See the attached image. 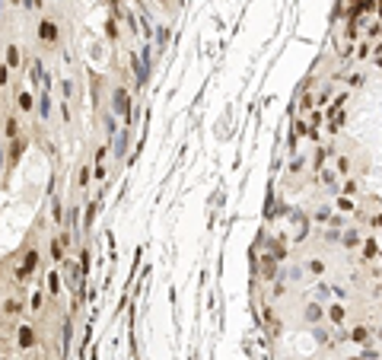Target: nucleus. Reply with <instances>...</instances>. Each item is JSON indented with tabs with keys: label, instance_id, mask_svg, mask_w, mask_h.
Here are the masks:
<instances>
[{
	"label": "nucleus",
	"instance_id": "obj_7",
	"mask_svg": "<svg viewBox=\"0 0 382 360\" xmlns=\"http://www.w3.org/2000/svg\"><path fill=\"white\" fill-rule=\"evenodd\" d=\"M22 309H26V303L20 300V296H6V300L0 303V312H4L6 319H20Z\"/></svg>",
	"mask_w": 382,
	"mask_h": 360
},
{
	"label": "nucleus",
	"instance_id": "obj_29",
	"mask_svg": "<svg viewBox=\"0 0 382 360\" xmlns=\"http://www.w3.org/2000/svg\"><path fill=\"white\" fill-rule=\"evenodd\" d=\"M338 172L347 179V172H350V160H347V156H338Z\"/></svg>",
	"mask_w": 382,
	"mask_h": 360
},
{
	"label": "nucleus",
	"instance_id": "obj_23",
	"mask_svg": "<svg viewBox=\"0 0 382 360\" xmlns=\"http://www.w3.org/2000/svg\"><path fill=\"white\" fill-rule=\"evenodd\" d=\"M306 271H309L312 277H322V274H325V261H322V258H309V261H306Z\"/></svg>",
	"mask_w": 382,
	"mask_h": 360
},
{
	"label": "nucleus",
	"instance_id": "obj_36",
	"mask_svg": "<svg viewBox=\"0 0 382 360\" xmlns=\"http://www.w3.org/2000/svg\"><path fill=\"white\" fill-rule=\"evenodd\" d=\"M0 13H4V0H0Z\"/></svg>",
	"mask_w": 382,
	"mask_h": 360
},
{
	"label": "nucleus",
	"instance_id": "obj_11",
	"mask_svg": "<svg viewBox=\"0 0 382 360\" xmlns=\"http://www.w3.org/2000/svg\"><path fill=\"white\" fill-rule=\"evenodd\" d=\"M370 338H372L370 325H354L350 331H347V341H354V344H370Z\"/></svg>",
	"mask_w": 382,
	"mask_h": 360
},
{
	"label": "nucleus",
	"instance_id": "obj_2",
	"mask_svg": "<svg viewBox=\"0 0 382 360\" xmlns=\"http://www.w3.org/2000/svg\"><path fill=\"white\" fill-rule=\"evenodd\" d=\"M38 42H42V45H58V42H60V26L54 23V20H48V16H45V20H42L38 23Z\"/></svg>",
	"mask_w": 382,
	"mask_h": 360
},
{
	"label": "nucleus",
	"instance_id": "obj_10",
	"mask_svg": "<svg viewBox=\"0 0 382 360\" xmlns=\"http://www.w3.org/2000/svg\"><path fill=\"white\" fill-rule=\"evenodd\" d=\"M48 258L54 261V265H60V261L67 258V249H64V242H60V236H58V233L51 236V245H48Z\"/></svg>",
	"mask_w": 382,
	"mask_h": 360
},
{
	"label": "nucleus",
	"instance_id": "obj_35",
	"mask_svg": "<svg viewBox=\"0 0 382 360\" xmlns=\"http://www.w3.org/2000/svg\"><path fill=\"white\" fill-rule=\"evenodd\" d=\"M350 360H363V354H357V357H350Z\"/></svg>",
	"mask_w": 382,
	"mask_h": 360
},
{
	"label": "nucleus",
	"instance_id": "obj_21",
	"mask_svg": "<svg viewBox=\"0 0 382 360\" xmlns=\"http://www.w3.org/2000/svg\"><path fill=\"white\" fill-rule=\"evenodd\" d=\"M26 309H32V312L45 309V293H42V290H32V293H29V306H26Z\"/></svg>",
	"mask_w": 382,
	"mask_h": 360
},
{
	"label": "nucleus",
	"instance_id": "obj_6",
	"mask_svg": "<svg viewBox=\"0 0 382 360\" xmlns=\"http://www.w3.org/2000/svg\"><path fill=\"white\" fill-rule=\"evenodd\" d=\"M16 112H22V115H32V112H36V93H29V90H16Z\"/></svg>",
	"mask_w": 382,
	"mask_h": 360
},
{
	"label": "nucleus",
	"instance_id": "obj_28",
	"mask_svg": "<svg viewBox=\"0 0 382 360\" xmlns=\"http://www.w3.org/2000/svg\"><path fill=\"white\" fill-rule=\"evenodd\" d=\"M106 131H108V137H115L118 131H121V128L115 125V115H106Z\"/></svg>",
	"mask_w": 382,
	"mask_h": 360
},
{
	"label": "nucleus",
	"instance_id": "obj_8",
	"mask_svg": "<svg viewBox=\"0 0 382 360\" xmlns=\"http://www.w3.org/2000/svg\"><path fill=\"white\" fill-rule=\"evenodd\" d=\"M90 182H92V166H90V160H83L80 166H76L74 185H76V191H86V188H90Z\"/></svg>",
	"mask_w": 382,
	"mask_h": 360
},
{
	"label": "nucleus",
	"instance_id": "obj_20",
	"mask_svg": "<svg viewBox=\"0 0 382 360\" xmlns=\"http://www.w3.org/2000/svg\"><path fill=\"white\" fill-rule=\"evenodd\" d=\"M166 45H169V26L166 23H160V32H156V55H162V51H166Z\"/></svg>",
	"mask_w": 382,
	"mask_h": 360
},
{
	"label": "nucleus",
	"instance_id": "obj_22",
	"mask_svg": "<svg viewBox=\"0 0 382 360\" xmlns=\"http://www.w3.org/2000/svg\"><path fill=\"white\" fill-rule=\"evenodd\" d=\"M108 150H112L108 144H99V147H96V153H92V166H106V160H108Z\"/></svg>",
	"mask_w": 382,
	"mask_h": 360
},
{
	"label": "nucleus",
	"instance_id": "obj_27",
	"mask_svg": "<svg viewBox=\"0 0 382 360\" xmlns=\"http://www.w3.org/2000/svg\"><path fill=\"white\" fill-rule=\"evenodd\" d=\"M360 354H363V360H382V350L379 347H363Z\"/></svg>",
	"mask_w": 382,
	"mask_h": 360
},
{
	"label": "nucleus",
	"instance_id": "obj_12",
	"mask_svg": "<svg viewBox=\"0 0 382 360\" xmlns=\"http://www.w3.org/2000/svg\"><path fill=\"white\" fill-rule=\"evenodd\" d=\"M0 128H4V137H6V140H16V137L22 134V125H20V118H16V115H6Z\"/></svg>",
	"mask_w": 382,
	"mask_h": 360
},
{
	"label": "nucleus",
	"instance_id": "obj_18",
	"mask_svg": "<svg viewBox=\"0 0 382 360\" xmlns=\"http://www.w3.org/2000/svg\"><path fill=\"white\" fill-rule=\"evenodd\" d=\"M70 335H74V322L64 319V325H60V354L67 357V347H70Z\"/></svg>",
	"mask_w": 382,
	"mask_h": 360
},
{
	"label": "nucleus",
	"instance_id": "obj_32",
	"mask_svg": "<svg viewBox=\"0 0 382 360\" xmlns=\"http://www.w3.org/2000/svg\"><path fill=\"white\" fill-rule=\"evenodd\" d=\"M4 166H6V147L0 144V175H4Z\"/></svg>",
	"mask_w": 382,
	"mask_h": 360
},
{
	"label": "nucleus",
	"instance_id": "obj_3",
	"mask_svg": "<svg viewBox=\"0 0 382 360\" xmlns=\"http://www.w3.org/2000/svg\"><path fill=\"white\" fill-rule=\"evenodd\" d=\"M38 344V331H36V325H20V331H16V347L20 350H29V347H36Z\"/></svg>",
	"mask_w": 382,
	"mask_h": 360
},
{
	"label": "nucleus",
	"instance_id": "obj_33",
	"mask_svg": "<svg viewBox=\"0 0 382 360\" xmlns=\"http://www.w3.org/2000/svg\"><path fill=\"white\" fill-rule=\"evenodd\" d=\"M328 96H332V86H325V90H322V96H318V105H325Z\"/></svg>",
	"mask_w": 382,
	"mask_h": 360
},
{
	"label": "nucleus",
	"instance_id": "obj_4",
	"mask_svg": "<svg viewBox=\"0 0 382 360\" xmlns=\"http://www.w3.org/2000/svg\"><path fill=\"white\" fill-rule=\"evenodd\" d=\"M26 144H29V137H22V134L16 137V140H10V147H6V166H10V169H16V166H20Z\"/></svg>",
	"mask_w": 382,
	"mask_h": 360
},
{
	"label": "nucleus",
	"instance_id": "obj_24",
	"mask_svg": "<svg viewBox=\"0 0 382 360\" xmlns=\"http://www.w3.org/2000/svg\"><path fill=\"white\" fill-rule=\"evenodd\" d=\"M334 207L341 210V214H354V210H357V204H354V201L347 198V195H338V201H334Z\"/></svg>",
	"mask_w": 382,
	"mask_h": 360
},
{
	"label": "nucleus",
	"instance_id": "obj_19",
	"mask_svg": "<svg viewBox=\"0 0 382 360\" xmlns=\"http://www.w3.org/2000/svg\"><path fill=\"white\" fill-rule=\"evenodd\" d=\"M128 134H131L128 128H121L118 134H115V160H121V156H124V150H128Z\"/></svg>",
	"mask_w": 382,
	"mask_h": 360
},
{
	"label": "nucleus",
	"instance_id": "obj_17",
	"mask_svg": "<svg viewBox=\"0 0 382 360\" xmlns=\"http://www.w3.org/2000/svg\"><path fill=\"white\" fill-rule=\"evenodd\" d=\"M48 293L51 296H60V287H64V274H60V271L54 268V271H48Z\"/></svg>",
	"mask_w": 382,
	"mask_h": 360
},
{
	"label": "nucleus",
	"instance_id": "obj_26",
	"mask_svg": "<svg viewBox=\"0 0 382 360\" xmlns=\"http://www.w3.org/2000/svg\"><path fill=\"white\" fill-rule=\"evenodd\" d=\"M60 93H64V102H74V80H70V77L60 80Z\"/></svg>",
	"mask_w": 382,
	"mask_h": 360
},
{
	"label": "nucleus",
	"instance_id": "obj_31",
	"mask_svg": "<svg viewBox=\"0 0 382 360\" xmlns=\"http://www.w3.org/2000/svg\"><path fill=\"white\" fill-rule=\"evenodd\" d=\"M370 226H376V230L382 233V214H372V217H370Z\"/></svg>",
	"mask_w": 382,
	"mask_h": 360
},
{
	"label": "nucleus",
	"instance_id": "obj_30",
	"mask_svg": "<svg viewBox=\"0 0 382 360\" xmlns=\"http://www.w3.org/2000/svg\"><path fill=\"white\" fill-rule=\"evenodd\" d=\"M6 83H10V67L0 61V86H6Z\"/></svg>",
	"mask_w": 382,
	"mask_h": 360
},
{
	"label": "nucleus",
	"instance_id": "obj_15",
	"mask_svg": "<svg viewBox=\"0 0 382 360\" xmlns=\"http://www.w3.org/2000/svg\"><path fill=\"white\" fill-rule=\"evenodd\" d=\"M51 223H54L58 230L64 226V201H60V195L51 198Z\"/></svg>",
	"mask_w": 382,
	"mask_h": 360
},
{
	"label": "nucleus",
	"instance_id": "obj_37",
	"mask_svg": "<svg viewBox=\"0 0 382 360\" xmlns=\"http://www.w3.org/2000/svg\"><path fill=\"white\" fill-rule=\"evenodd\" d=\"M379 258H382V245H379Z\"/></svg>",
	"mask_w": 382,
	"mask_h": 360
},
{
	"label": "nucleus",
	"instance_id": "obj_34",
	"mask_svg": "<svg viewBox=\"0 0 382 360\" xmlns=\"http://www.w3.org/2000/svg\"><path fill=\"white\" fill-rule=\"evenodd\" d=\"M10 4H13V7H20V4H22V0H10Z\"/></svg>",
	"mask_w": 382,
	"mask_h": 360
},
{
	"label": "nucleus",
	"instance_id": "obj_16",
	"mask_svg": "<svg viewBox=\"0 0 382 360\" xmlns=\"http://www.w3.org/2000/svg\"><path fill=\"white\" fill-rule=\"evenodd\" d=\"M360 258H363V261L379 258V242H376V239H363V242H360Z\"/></svg>",
	"mask_w": 382,
	"mask_h": 360
},
{
	"label": "nucleus",
	"instance_id": "obj_25",
	"mask_svg": "<svg viewBox=\"0 0 382 360\" xmlns=\"http://www.w3.org/2000/svg\"><path fill=\"white\" fill-rule=\"evenodd\" d=\"M341 242L347 245V249H357V245L363 242V239H360V230H347V233L341 236Z\"/></svg>",
	"mask_w": 382,
	"mask_h": 360
},
{
	"label": "nucleus",
	"instance_id": "obj_39",
	"mask_svg": "<svg viewBox=\"0 0 382 360\" xmlns=\"http://www.w3.org/2000/svg\"><path fill=\"white\" fill-rule=\"evenodd\" d=\"M379 284H382V280H379Z\"/></svg>",
	"mask_w": 382,
	"mask_h": 360
},
{
	"label": "nucleus",
	"instance_id": "obj_38",
	"mask_svg": "<svg viewBox=\"0 0 382 360\" xmlns=\"http://www.w3.org/2000/svg\"><path fill=\"white\" fill-rule=\"evenodd\" d=\"M379 341H382V328H379Z\"/></svg>",
	"mask_w": 382,
	"mask_h": 360
},
{
	"label": "nucleus",
	"instance_id": "obj_1",
	"mask_svg": "<svg viewBox=\"0 0 382 360\" xmlns=\"http://www.w3.org/2000/svg\"><path fill=\"white\" fill-rule=\"evenodd\" d=\"M112 112H115V115L124 121V125H128V121H131V115H134V109H131V93H128L121 83L112 86Z\"/></svg>",
	"mask_w": 382,
	"mask_h": 360
},
{
	"label": "nucleus",
	"instance_id": "obj_14",
	"mask_svg": "<svg viewBox=\"0 0 382 360\" xmlns=\"http://www.w3.org/2000/svg\"><path fill=\"white\" fill-rule=\"evenodd\" d=\"M302 319H306L309 325H318V322L325 319V306H318V303H309L306 309H302Z\"/></svg>",
	"mask_w": 382,
	"mask_h": 360
},
{
	"label": "nucleus",
	"instance_id": "obj_9",
	"mask_svg": "<svg viewBox=\"0 0 382 360\" xmlns=\"http://www.w3.org/2000/svg\"><path fill=\"white\" fill-rule=\"evenodd\" d=\"M4 51H6V55H4V64L10 67V70H20V67H22V48L10 42V45H6Z\"/></svg>",
	"mask_w": 382,
	"mask_h": 360
},
{
	"label": "nucleus",
	"instance_id": "obj_5",
	"mask_svg": "<svg viewBox=\"0 0 382 360\" xmlns=\"http://www.w3.org/2000/svg\"><path fill=\"white\" fill-rule=\"evenodd\" d=\"M51 115H54V105H51V96H48V90H42L38 96H36V118H42L48 125L51 121Z\"/></svg>",
	"mask_w": 382,
	"mask_h": 360
},
{
	"label": "nucleus",
	"instance_id": "obj_13",
	"mask_svg": "<svg viewBox=\"0 0 382 360\" xmlns=\"http://www.w3.org/2000/svg\"><path fill=\"white\" fill-rule=\"evenodd\" d=\"M325 315H328V319H332V325H334V328H341V325H344V319H347V309H344L341 303H328Z\"/></svg>",
	"mask_w": 382,
	"mask_h": 360
}]
</instances>
